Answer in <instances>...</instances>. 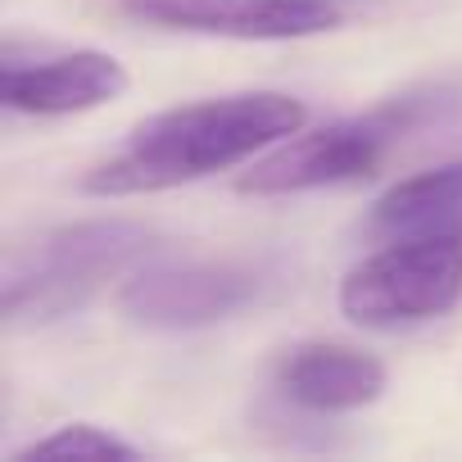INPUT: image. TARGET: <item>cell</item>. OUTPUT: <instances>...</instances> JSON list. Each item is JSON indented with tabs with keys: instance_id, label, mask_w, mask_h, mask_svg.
I'll list each match as a JSON object with an SVG mask.
<instances>
[{
	"instance_id": "3",
	"label": "cell",
	"mask_w": 462,
	"mask_h": 462,
	"mask_svg": "<svg viewBox=\"0 0 462 462\" xmlns=\"http://www.w3.org/2000/svg\"><path fill=\"white\" fill-rule=\"evenodd\" d=\"M462 300V231L399 236L354 263L340 282V313L358 327H408L457 309Z\"/></svg>"
},
{
	"instance_id": "7",
	"label": "cell",
	"mask_w": 462,
	"mask_h": 462,
	"mask_svg": "<svg viewBox=\"0 0 462 462\" xmlns=\"http://www.w3.org/2000/svg\"><path fill=\"white\" fill-rule=\"evenodd\" d=\"M127 91V69L105 51H23L19 42L0 55V100L14 114L64 118L87 114Z\"/></svg>"
},
{
	"instance_id": "2",
	"label": "cell",
	"mask_w": 462,
	"mask_h": 462,
	"mask_svg": "<svg viewBox=\"0 0 462 462\" xmlns=\"http://www.w3.org/2000/svg\"><path fill=\"white\" fill-rule=\"evenodd\" d=\"M154 231L145 222L100 217L42 231L5 259V327H46L78 313L105 282L132 273L150 250Z\"/></svg>"
},
{
	"instance_id": "5",
	"label": "cell",
	"mask_w": 462,
	"mask_h": 462,
	"mask_svg": "<svg viewBox=\"0 0 462 462\" xmlns=\"http://www.w3.org/2000/svg\"><path fill=\"white\" fill-rule=\"evenodd\" d=\"M259 286L263 277L250 263H150L123 282L118 309L136 327L195 331L254 304Z\"/></svg>"
},
{
	"instance_id": "8",
	"label": "cell",
	"mask_w": 462,
	"mask_h": 462,
	"mask_svg": "<svg viewBox=\"0 0 462 462\" xmlns=\"http://www.w3.org/2000/svg\"><path fill=\"white\" fill-rule=\"evenodd\" d=\"M277 390L309 412H358L381 399L385 363L340 340H304L282 354Z\"/></svg>"
},
{
	"instance_id": "1",
	"label": "cell",
	"mask_w": 462,
	"mask_h": 462,
	"mask_svg": "<svg viewBox=\"0 0 462 462\" xmlns=\"http://www.w3.org/2000/svg\"><path fill=\"white\" fill-rule=\"evenodd\" d=\"M304 123L309 109L286 91H236L177 105L136 123L127 145L82 177V190L109 199L172 190L259 159L277 141L295 136Z\"/></svg>"
},
{
	"instance_id": "9",
	"label": "cell",
	"mask_w": 462,
	"mask_h": 462,
	"mask_svg": "<svg viewBox=\"0 0 462 462\" xmlns=\"http://www.w3.org/2000/svg\"><path fill=\"white\" fill-rule=\"evenodd\" d=\"M457 222H462V159L421 168L394 181L372 204V231H381L385 241L439 236V231H457Z\"/></svg>"
},
{
	"instance_id": "4",
	"label": "cell",
	"mask_w": 462,
	"mask_h": 462,
	"mask_svg": "<svg viewBox=\"0 0 462 462\" xmlns=\"http://www.w3.org/2000/svg\"><path fill=\"white\" fill-rule=\"evenodd\" d=\"M412 100L363 114V118H336L327 127H300L295 136L277 141L250 168L241 172L236 190L241 195H300V190H322V186H349L363 181L381 168L385 150L399 141V132L412 123Z\"/></svg>"
},
{
	"instance_id": "10",
	"label": "cell",
	"mask_w": 462,
	"mask_h": 462,
	"mask_svg": "<svg viewBox=\"0 0 462 462\" xmlns=\"http://www.w3.org/2000/svg\"><path fill=\"white\" fill-rule=\"evenodd\" d=\"M14 457H136V444H127L91 421H73V426H60L55 435L32 439Z\"/></svg>"
},
{
	"instance_id": "6",
	"label": "cell",
	"mask_w": 462,
	"mask_h": 462,
	"mask_svg": "<svg viewBox=\"0 0 462 462\" xmlns=\"http://www.w3.org/2000/svg\"><path fill=\"white\" fill-rule=\"evenodd\" d=\"M118 14L163 32L236 37V42H291L340 28L336 0H118Z\"/></svg>"
}]
</instances>
